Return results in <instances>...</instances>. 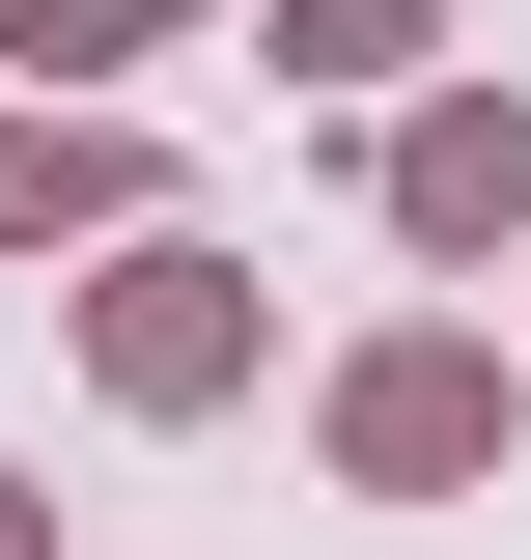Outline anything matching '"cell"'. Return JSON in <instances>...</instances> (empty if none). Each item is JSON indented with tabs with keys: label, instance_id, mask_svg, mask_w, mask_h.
<instances>
[{
	"label": "cell",
	"instance_id": "3957f363",
	"mask_svg": "<svg viewBox=\"0 0 531 560\" xmlns=\"http://www.w3.org/2000/svg\"><path fill=\"white\" fill-rule=\"evenodd\" d=\"M113 197V140H0V224H84Z\"/></svg>",
	"mask_w": 531,
	"mask_h": 560
},
{
	"label": "cell",
	"instance_id": "277c9868",
	"mask_svg": "<svg viewBox=\"0 0 531 560\" xmlns=\"http://www.w3.org/2000/svg\"><path fill=\"white\" fill-rule=\"evenodd\" d=\"M0 560H28V477H0Z\"/></svg>",
	"mask_w": 531,
	"mask_h": 560
},
{
	"label": "cell",
	"instance_id": "6da1fadb",
	"mask_svg": "<svg viewBox=\"0 0 531 560\" xmlns=\"http://www.w3.org/2000/svg\"><path fill=\"white\" fill-rule=\"evenodd\" d=\"M392 197H420V224H448V253H475V224L531 197V113H420V168H392Z\"/></svg>",
	"mask_w": 531,
	"mask_h": 560
},
{
	"label": "cell",
	"instance_id": "7a4b0ae2",
	"mask_svg": "<svg viewBox=\"0 0 531 560\" xmlns=\"http://www.w3.org/2000/svg\"><path fill=\"white\" fill-rule=\"evenodd\" d=\"M335 448H364V477H448V448H475V364H364V420H335Z\"/></svg>",
	"mask_w": 531,
	"mask_h": 560
}]
</instances>
